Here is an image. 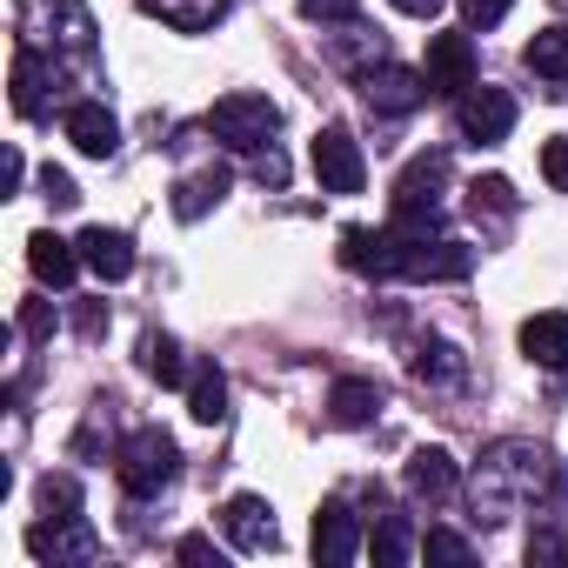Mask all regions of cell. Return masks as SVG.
Here are the masks:
<instances>
[{
	"label": "cell",
	"instance_id": "6da1fadb",
	"mask_svg": "<svg viewBox=\"0 0 568 568\" xmlns=\"http://www.w3.org/2000/svg\"><path fill=\"white\" fill-rule=\"evenodd\" d=\"M548 481H555V455L535 448V442H495L475 475H468V508H475V528H501L515 521L521 508L548 501Z\"/></svg>",
	"mask_w": 568,
	"mask_h": 568
},
{
	"label": "cell",
	"instance_id": "7a4b0ae2",
	"mask_svg": "<svg viewBox=\"0 0 568 568\" xmlns=\"http://www.w3.org/2000/svg\"><path fill=\"white\" fill-rule=\"evenodd\" d=\"M174 475H181V448H174L168 428H134V435L114 448V481H121L134 501H154Z\"/></svg>",
	"mask_w": 568,
	"mask_h": 568
},
{
	"label": "cell",
	"instance_id": "3957f363",
	"mask_svg": "<svg viewBox=\"0 0 568 568\" xmlns=\"http://www.w3.org/2000/svg\"><path fill=\"white\" fill-rule=\"evenodd\" d=\"M207 134H214L221 148H234V154H261V148H274V134H281V108H274L267 94H221V101L207 108Z\"/></svg>",
	"mask_w": 568,
	"mask_h": 568
},
{
	"label": "cell",
	"instance_id": "277c9868",
	"mask_svg": "<svg viewBox=\"0 0 568 568\" xmlns=\"http://www.w3.org/2000/svg\"><path fill=\"white\" fill-rule=\"evenodd\" d=\"M61 54H48L41 41H21V54H14V114H28V121H41L54 101H61Z\"/></svg>",
	"mask_w": 568,
	"mask_h": 568
},
{
	"label": "cell",
	"instance_id": "5b68a950",
	"mask_svg": "<svg viewBox=\"0 0 568 568\" xmlns=\"http://www.w3.org/2000/svg\"><path fill=\"white\" fill-rule=\"evenodd\" d=\"M315 181H322L328 194H362V187H368V161H362V141H355L342 121H328V128L315 134Z\"/></svg>",
	"mask_w": 568,
	"mask_h": 568
},
{
	"label": "cell",
	"instance_id": "8992f818",
	"mask_svg": "<svg viewBox=\"0 0 568 568\" xmlns=\"http://www.w3.org/2000/svg\"><path fill=\"white\" fill-rule=\"evenodd\" d=\"M515 114H521V108H515L508 88H468L455 121H462V141H468V148H501V141L515 134Z\"/></svg>",
	"mask_w": 568,
	"mask_h": 568
},
{
	"label": "cell",
	"instance_id": "52a82bcc",
	"mask_svg": "<svg viewBox=\"0 0 568 568\" xmlns=\"http://www.w3.org/2000/svg\"><path fill=\"white\" fill-rule=\"evenodd\" d=\"M28 555L34 561H94L101 555V535L88 528V515H41L28 528Z\"/></svg>",
	"mask_w": 568,
	"mask_h": 568
},
{
	"label": "cell",
	"instance_id": "ba28073f",
	"mask_svg": "<svg viewBox=\"0 0 568 568\" xmlns=\"http://www.w3.org/2000/svg\"><path fill=\"white\" fill-rule=\"evenodd\" d=\"M442 187H448V154H415L395 181V221H422V214H442Z\"/></svg>",
	"mask_w": 568,
	"mask_h": 568
},
{
	"label": "cell",
	"instance_id": "9c48e42d",
	"mask_svg": "<svg viewBox=\"0 0 568 568\" xmlns=\"http://www.w3.org/2000/svg\"><path fill=\"white\" fill-rule=\"evenodd\" d=\"M362 101H368L375 114L402 121V114H415V108L428 101V74H415V68H395V61H382V68H368V74H362Z\"/></svg>",
	"mask_w": 568,
	"mask_h": 568
},
{
	"label": "cell",
	"instance_id": "30bf717a",
	"mask_svg": "<svg viewBox=\"0 0 568 568\" xmlns=\"http://www.w3.org/2000/svg\"><path fill=\"white\" fill-rule=\"evenodd\" d=\"M221 528H227V541H234L241 555H274V548H281V521H274L267 495H234V501L221 508Z\"/></svg>",
	"mask_w": 568,
	"mask_h": 568
},
{
	"label": "cell",
	"instance_id": "8fae6325",
	"mask_svg": "<svg viewBox=\"0 0 568 568\" xmlns=\"http://www.w3.org/2000/svg\"><path fill=\"white\" fill-rule=\"evenodd\" d=\"M428 94H468L475 88V41L468 34H428Z\"/></svg>",
	"mask_w": 568,
	"mask_h": 568
},
{
	"label": "cell",
	"instance_id": "7c38bea8",
	"mask_svg": "<svg viewBox=\"0 0 568 568\" xmlns=\"http://www.w3.org/2000/svg\"><path fill=\"white\" fill-rule=\"evenodd\" d=\"M61 128H68V141L88 161H114V148H121V121L108 114V101H68L61 108Z\"/></svg>",
	"mask_w": 568,
	"mask_h": 568
},
{
	"label": "cell",
	"instance_id": "4fadbf2b",
	"mask_svg": "<svg viewBox=\"0 0 568 568\" xmlns=\"http://www.w3.org/2000/svg\"><path fill=\"white\" fill-rule=\"evenodd\" d=\"M362 555V515L335 495V501H322V515H315V561L322 568H348Z\"/></svg>",
	"mask_w": 568,
	"mask_h": 568
},
{
	"label": "cell",
	"instance_id": "5bb4252c",
	"mask_svg": "<svg viewBox=\"0 0 568 568\" xmlns=\"http://www.w3.org/2000/svg\"><path fill=\"white\" fill-rule=\"evenodd\" d=\"M28 267H34L41 288H68V281H74L88 261H81V241H61L54 227H41V234L28 241Z\"/></svg>",
	"mask_w": 568,
	"mask_h": 568
},
{
	"label": "cell",
	"instance_id": "9a60e30c",
	"mask_svg": "<svg viewBox=\"0 0 568 568\" xmlns=\"http://www.w3.org/2000/svg\"><path fill=\"white\" fill-rule=\"evenodd\" d=\"M402 481H408V495H415V501H448V495L462 488V468H455V455H448V448H415Z\"/></svg>",
	"mask_w": 568,
	"mask_h": 568
},
{
	"label": "cell",
	"instance_id": "2e32d148",
	"mask_svg": "<svg viewBox=\"0 0 568 568\" xmlns=\"http://www.w3.org/2000/svg\"><path fill=\"white\" fill-rule=\"evenodd\" d=\"M227 187H234L227 168H194V174H181V181H174V221H201V214H214V207L227 201Z\"/></svg>",
	"mask_w": 568,
	"mask_h": 568
},
{
	"label": "cell",
	"instance_id": "e0dca14e",
	"mask_svg": "<svg viewBox=\"0 0 568 568\" xmlns=\"http://www.w3.org/2000/svg\"><path fill=\"white\" fill-rule=\"evenodd\" d=\"M81 261H88V274H101V281H128V274H134V241H128V227H88V234H81Z\"/></svg>",
	"mask_w": 568,
	"mask_h": 568
},
{
	"label": "cell",
	"instance_id": "ac0fdd59",
	"mask_svg": "<svg viewBox=\"0 0 568 568\" xmlns=\"http://www.w3.org/2000/svg\"><path fill=\"white\" fill-rule=\"evenodd\" d=\"M521 355L535 368H568V315L548 308V315H528L521 322Z\"/></svg>",
	"mask_w": 568,
	"mask_h": 568
},
{
	"label": "cell",
	"instance_id": "d6986e66",
	"mask_svg": "<svg viewBox=\"0 0 568 568\" xmlns=\"http://www.w3.org/2000/svg\"><path fill=\"white\" fill-rule=\"evenodd\" d=\"M375 415H382V388H375V382L342 375V382L328 388V422H335V428H368Z\"/></svg>",
	"mask_w": 568,
	"mask_h": 568
},
{
	"label": "cell",
	"instance_id": "ffe728a7",
	"mask_svg": "<svg viewBox=\"0 0 568 568\" xmlns=\"http://www.w3.org/2000/svg\"><path fill=\"white\" fill-rule=\"evenodd\" d=\"M528 74L548 88V94H568V28H541L528 48H521Z\"/></svg>",
	"mask_w": 568,
	"mask_h": 568
},
{
	"label": "cell",
	"instance_id": "44dd1931",
	"mask_svg": "<svg viewBox=\"0 0 568 568\" xmlns=\"http://www.w3.org/2000/svg\"><path fill=\"white\" fill-rule=\"evenodd\" d=\"M187 415L207 422V428L227 415V375H221L214 362H194V368H187Z\"/></svg>",
	"mask_w": 568,
	"mask_h": 568
},
{
	"label": "cell",
	"instance_id": "7402d4cb",
	"mask_svg": "<svg viewBox=\"0 0 568 568\" xmlns=\"http://www.w3.org/2000/svg\"><path fill=\"white\" fill-rule=\"evenodd\" d=\"M141 368H148L161 388H187V368H194V362H181V342H174V335L148 328V335H141Z\"/></svg>",
	"mask_w": 568,
	"mask_h": 568
},
{
	"label": "cell",
	"instance_id": "603a6c76",
	"mask_svg": "<svg viewBox=\"0 0 568 568\" xmlns=\"http://www.w3.org/2000/svg\"><path fill=\"white\" fill-rule=\"evenodd\" d=\"M415 382H428V388H462V382H468L462 348H455V342H422V348H415Z\"/></svg>",
	"mask_w": 568,
	"mask_h": 568
},
{
	"label": "cell",
	"instance_id": "cb8c5ba5",
	"mask_svg": "<svg viewBox=\"0 0 568 568\" xmlns=\"http://www.w3.org/2000/svg\"><path fill=\"white\" fill-rule=\"evenodd\" d=\"M148 14H161L168 28H181V34H207L221 14H227V0H141Z\"/></svg>",
	"mask_w": 568,
	"mask_h": 568
},
{
	"label": "cell",
	"instance_id": "d4e9b609",
	"mask_svg": "<svg viewBox=\"0 0 568 568\" xmlns=\"http://www.w3.org/2000/svg\"><path fill=\"white\" fill-rule=\"evenodd\" d=\"M368 548H375V568H408L422 541H415V521H408V515H382Z\"/></svg>",
	"mask_w": 568,
	"mask_h": 568
},
{
	"label": "cell",
	"instance_id": "484cf974",
	"mask_svg": "<svg viewBox=\"0 0 568 568\" xmlns=\"http://www.w3.org/2000/svg\"><path fill=\"white\" fill-rule=\"evenodd\" d=\"M422 555L442 561V568H468V561H475V541L455 535V528H428V535H422Z\"/></svg>",
	"mask_w": 568,
	"mask_h": 568
},
{
	"label": "cell",
	"instance_id": "4316f807",
	"mask_svg": "<svg viewBox=\"0 0 568 568\" xmlns=\"http://www.w3.org/2000/svg\"><path fill=\"white\" fill-rule=\"evenodd\" d=\"M41 515H81V481L74 475H41Z\"/></svg>",
	"mask_w": 568,
	"mask_h": 568
},
{
	"label": "cell",
	"instance_id": "83f0119b",
	"mask_svg": "<svg viewBox=\"0 0 568 568\" xmlns=\"http://www.w3.org/2000/svg\"><path fill=\"white\" fill-rule=\"evenodd\" d=\"M468 207H475V214H481V207H488V214H515V187H508L501 174H481V181L468 187Z\"/></svg>",
	"mask_w": 568,
	"mask_h": 568
},
{
	"label": "cell",
	"instance_id": "f1b7e54d",
	"mask_svg": "<svg viewBox=\"0 0 568 568\" xmlns=\"http://www.w3.org/2000/svg\"><path fill=\"white\" fill-rule=\"evenodd\" d=\"M302 14L322 21V28H328V21H335V28H355V21H362V0H302Z\"/></svg>",
	"mask_w": 568,
	"mask_h": 568
},
{
	"label": "cell",
	"instance_id": "f546056e",
	"mask_svg": "<svg viewBox=\"0 0 568 568\" xmlns=\"http://www.w3.org/2000/svg\"><path fill=\"white\" fill-rule=\"evenodd\" d=\"M508 8L515 0H462V21H468V34H488V28L508 21Z\"/></svg>",
	"mask_w": 568,
	"mask_h": 568
},
{
	"label": "cell",
	"instance_id": "4dcf8cb0",
	"mask_svg": "<svg viewBox=\"0 0 568 568\" xmlns=\"http://www.w3.org/2000/svg\"><path fill=\"white\" fill-rule=\"evenodd\" d=\"M541 181H548L555 194H568V134H555V141L541 148Z\"/></svg>",
	"mask_w": 568,
	"mask_h": 568
},
{
	"label": "cell",
	"instance_id": "1f68e13d",
	"mask_svg": "<svg viewBox=\"0 0 568 568\" xmlns=\"http://www.w3.org/2000/svg\"><path fill=\"white\" fill-rule=\"evenodd\" d=\"M528 561L541 568V561H568V535L561 528H535L528 535Z\"/></svg>",
	"mask_w": 568,
	"mask_h": 568
},
{
	"label": "cell",
	"instance_id": "d6a6232c",
	"mask_svg": "<svg viewBox=\"0 0 568 568\" xmlns=\"http://www.w3.org/2000/svg\"><path fill=\"white\" fill-rule=\"evenodd\" d=\"M41 194H48L54 207H74V201H81V187H74L68 168H41Z\"/></svg>",
	"mask_w": 568,
	"mask_h": 568
},
{
	"label": "cell",
	"instance_id": "836d02e7",
	"mask_svg": "<svg viewBox=\"0 0 568 568\" xmlns=\"http://www.w3.org/2000/svg\"><path fill=\"white\" fill-rule=\"evenodd\" d=\"M21 335H28V342H48V335H54V302H28V308H21Z\"/></svg>",
	"mask_w": 568,
	"mask_h": 568
},
{
	"label": "cell",
	"instance_id": "e575fe53",
	"mask_svg": "<svg viewBox=\"0 0 568 568\" xmlns=\"http://www.w3.org/2000/svg\"><path fill=\"white\" fill-rule=\"evenodd\" d=\"M555 521H568V462H555V481H548V501H541Z\"/></svg>",
	"mask_w": 568,
	"mask_h": 568
},
{
	"label": "cell",
	"instance_id": "d590c367",
	"mask_svg": "<svg viewBox=\"0 0 568 568\" xmlns=\"http://www.w3.org/2000/svg\"><path fill=\"white\" fill-rule=\"evenodd\" d=\"M254 174H261L267 187H281V181H288V161H281V148H261V154H254Z\"/></svg>",
	"mask_w": 568,
	"mask_h": 568
},
{
	"label": "cell",
	"instance_id": "8d00e7d4",
	"mask_svg": "<svg viewBox=\"0 0 568 568\" xmlns=\"http://www.w3.org/2000/svg\"><path fill=\"white\" fill-rule=\"evenodd\" d=\"M174 555H181V561H214V568H221V548H214L207 535H181V548H174Z\"/></svg>",
	"mask_w": 568,
	"mask_h": 568
},
{
	"label": "cell",
	"instance_id": "74e56055",
	"mask_svg": "<svg viewBox=\"0 0 568 568\" xmlns=\"http://www.w3.org/2000/svg\"><path fill=\"white\" fill-rule=\"evenodd\" d=\"M388 8H402V14H415V21H435L448 0H388Z\"/></svg>",
	"mask_w": 568,
	"mask_h": 568
},
{
	"label": "cell",
	"instance_id": "f35d334b",
	"mask_svg": "<svg viewBox=\"0 0 568 568\" xmlns=\"http://www.w3.org/2000/svg\"><path fill=\"white\" fill-rule=\"evenodd\" d=\"M74 328H81V335H88V342H94V335H101V328H108V308H101V302H94V308H81V322H74Z\"/></svg>",
	"mask_w": 568,
	"mask_h": 568
}]
</instances>
